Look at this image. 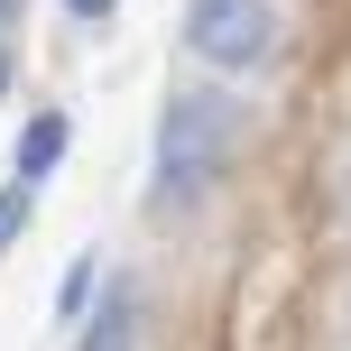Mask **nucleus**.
<instances>
[{
	"label": "nucleus",
	"mask_w": 351,
	"mask_h": 351,
	"mask_svg": "<svg viewBox=\"0 0 351 351\" xmlns=\"http://www.w3.org/2000/svg\"><path fill=\"white\" fill-rule=\"evenodd\" d=\"M65 139H74V130H65V111H37V121L19 130V176H28V185H47L56 158H65Z\"/></svg>",
	"instance_id": "20e7f679"
},
{
	"label": "nucleus",
	"mask_w": 351,
	"mask_h": 351,
	"mask_svg": "<svg viewBox=\"0 0 351 351\" xmlns=\"http://www.w3.org/2000/svg\"><path fill=\"white\" fill-rule=\"evenodd\" d=\"M250 130V102L231 93H176L158 121V167H148V213H194L213 185H222L231 148Z\"/></svg>",
	"instance_id": "f257e3e1"
},
{
	"label": "nucleus",
	"mask_w": 351,
	"mask_h": 351,
	"mask_svg": "<svg viewBox=\"0 0 351 351\" xmlns=\"http://www.w3.org/2000/svg\"><path fill=\"white\" fill-rule=\"evenodd\" d=\"M74 351H139V287H130V278L102 287V315H84Z\"/></svg>",
	"instance_id": "7ed1b4c3"
},
{
	"label": "nucleus",
	"mask_w": 351,
	"mask_h": 351,
	"mask_svg": "<svg viewBox=\"0 0 351 351\" xmlns=\"http://www.w3.org/2000/svg\"><path fill=\"white\" fill-rule=\"evenodd\" d=\"M37 222V185L28 176H10V185H0V250H19V231Z\"/></svg>",
	"instance_id": "39448f33"
},
{
	"label": "nucleus",
	"mask_w": 351,
	"mask_h": 351,
	"mask_svg": "<svg viewBox=\"0 0 351 351\" xmlns=\"http://www.w3.org/2000/svg\"><path fill=\"white\" fill-rule=\"evenodd\" d=\"M111 10H121V0H65V19H74V28H111Z\"/></svg>",
	"instance_id": "0eeeda50"
},
{
	"label": "nucleus",
	"mask_w": 351,
	"mask_h": 351,
	"mask_svg": "<svg viewBox=\"0 0 351 351\" xmlns=\"http://www.w3.org/2000/svg\"><path fill=\"white\" fill-rule=\"evenodd\" d=\"M93 278H102V259H74V268H65V287H56V324H84V305H93Z\"/></svg>",
	"instance_id": "423d86ee"
},
{
	"label": "nucleus",
	"mask_w": 351,
	"mask_h": 351,
	"mask_svg": "<svg viewBox=\"0 0 351 351\" xmlns=\"http://www.w3.org/2000/svg\"><path fill=\"white\" fill-rule=\"evenodd\" d=\"M185 56L213 74L278 65V0H185Z\"/></svg>",
	"instance_id": "f03ea898"
},
{
	"label": "nucleus",
	"mask_w": 351,
	"mask_h": 351,
	"mask_svg": "<svg viewBox=\"0 0 351 351\" xmlns=\"http://www.w3.org/2000/svg\"><path fill=\"white\" fill-rule=\"evenodd\" d=\"M0 102H10V47H0Z\"/></svg>",
	"instance_id": "1a4fd4ad"
},
{
	"label": "nucleus",
	"mask_w": 351,
	"mask_h": 351,
	"mask_svg": "<svg viewBox=\"0 0 351 351\" xmlns=\"http://www.w3.org/2000/svg\"><path fill=\"white\" fill-rule=\"evenodd\" d=\"M19 10H28V0H0V28H19Z\"/></svg>",
	"instance_id": "6e6552de"
}]
</instances>
